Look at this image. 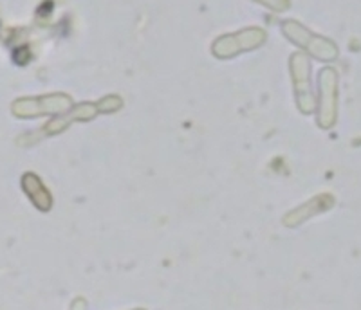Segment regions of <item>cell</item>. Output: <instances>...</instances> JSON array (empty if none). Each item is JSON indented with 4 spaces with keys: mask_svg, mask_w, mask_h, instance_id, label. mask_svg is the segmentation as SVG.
Here are the masks:
<instances>
[{
    "mask_svg": "<svg viewBox=\"0 0 361 310\" xmlns=\"http://www.w3.org/2000/svg\"><path fill=\"white\" fill-rule=\"evenodd\" d=\"M322 127H331L336 119V73L322 70Z\"/></svg>",
    "mask_w": 361,
    "mask_h": 310,
    "instance_id": "cell-1",
    "label": "cell"
}]
</instances>
